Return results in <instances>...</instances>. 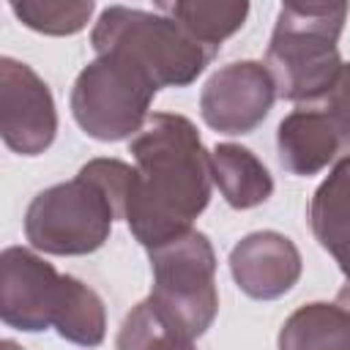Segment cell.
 <instances>
[{
	"mask_svg": "<svg viewBox=\"0 0 350 350\" xmlns=\"http://www.w3.org/2000/svg\"><path fill=\"white\" fill-rule=\"evenodd\" d=\"M131 153L137 170L129 180L123 216L134 235L153 249L183 235L208 205L211 159L180 115H153L131 142Z\"/></svg>",
	"mask_w": 350,
	"mask_h": 350,
	"instance_id": "obj_1",
	"label": "cell"
},
{
	"mask_svg": "<svg viewBox=\"0 0 350 350\" xmlns=\"http://www.w3.org/2000/svg\"><path fill=\"white\" fill-rule=\"evenodd\" d=\"M3 320L25 331L55 323L66 339L79 345H98L104 336L101 301L22 249L3 254Z\"/></svg>",
	"mask_w": 350,
	"mask_h": 350,
	"instance_id": "obj_2",
	"label": "cell"
},
{
	"mask_svg": "<svg viewBox=\"0 0 350 350\" xmlns=\"http://www.w3.org/2000/svg\"><path fill=\"white\" fill-rule=\"evenodd\" d=\"M347 5H298L287 3L279 11L268 66L284 98L312 101L323 96L339 77L336 36Z\"/></svg>",
	"mask_w": 350,
	"mask_h": 350,
	"instance_id": "obj_3",
	"label": "cell"
},
{
	"mask_svg": "<svg viewBox=\"0 0 350 350\" xmlns=\"http://www.w3.org/2000/svg\"><path fill=\"white\" fill-rule=\"evenodd\" d=\"M98 55H123L145 71V77L161 85H186L208 63L213 52L200 41L180 33L175 22L129 8H107L93 33Z\"/></svg>",
	"mask_w": 350,
	"mask_h": 350,
	"instance_id": "obj_4",
	"label": "cell"
},
{
	"mask_svg": "<svg viewBox=\"0 0 350 350\" xmlns=\"http://www.w3.org/2000/svg\"><path fill=\"white\" fill-rule=\"evenodd\" d=\"M156 284L150 309L159 320L183 339L200 336L216 312L213 252L205 235L183 232L150 249Z\"/></svg>",
	"mask_w": 350,
	"mask_h": 350,
	"instance_id": "obj_5",
	"label": "cell"
},
{
	"mask_svg": "<svg viewBox=\"0 0 350 350\" xmlns=\"http://www.w3.org/2000/svg\"><path fill=\"white\" fill-rule=\"evenodd\" d=\"M118 216L109 194L79 172L77 180L41 191L27 208V238L55 254H82L104 243L109 221Z\"/></svg>",
	"mask_w": 350,
	"mask_h": 350,
	"instance_id": "obj_6",
	"label": "cell"
},
{
	"mask_svg": "<svg viewBox=\"0 0 350 350\" xmlns=\"http://www.w3.org/2000/svg\"><path fill=\"white\" fill-rule=\"evenodd\" d=\"M159 88L123 55H101L74 88V118L98 139H120L139 129L148 101Z\"/></svg>",
	"mask_w": 350,
	"mask_h": 350,
	"instance_id": "obj_7",
	"label": "cell"
},
{
	"mask_svg": "<svg viewBox=\"0 0 350 350\" xmlns=\"http://www.w3.org/2000/svg\"><path fill=\"white\" fill-rule=\"evenodd\" d=\"M342 150H350V66H342L323 96L298 107L279 126V156L295 175L317 172Z\"/></svg>",
	"mask_w": 350,
	"mask_h": 350,
	"instance_id": "obj_8",
	"label": "cell"
},
{
	"mask_svg": "<svg viewBox=\"0 0 350 350\" xmlns=\"http://www.w3.org/2000/svg\"><path fill=\"white\" fill-rule=\"evenodd\" d=\"M273 101V82L257 63H232L202 93V118L227 134L254 129Z\"/></svg>",
	"mask_w": 350,
	"mask_h": 350,
	"instance_id": "obj_9",
	"label": "cell"
},
{
	"mask_svg": "<svg viewBox=\"0 0 350 350\" xmlns=\"http://www.w3.org/2000/svg\"><path fill=\"white\" fill-rule=\"evenodd\" d=\"M3 88H8L22 101V112L3 118L5 142L27 156L44 150L55 134V112L46 85L27 66L3 60Z\"/></svg>",
	"mask_w": 350,
	"mask_h": 350,
	"instance_id": "obj_10",
	"label": "cell"
},
{
	"mask_svg": "<svg viewBox=\"0 0 350 350\" xmlns=\"http://www.w3.org/2000/svg\"><path fill=\"white\" fill-rule=\"evenodd\" d=\"M232 273L238 287L254 298H273L293 287L298 276V252L276 232L249 235L232 252Z\"/></svg>",
	"mask_w": 350,
	"mask_h": 350,
	"instance_id": "obj_11",
	"label": "cell"
},
{
	"mask_svg": "<svg viewBox=\"0 0 350 350\" xmlns=\"http://www.w3.org/2000/svg\"><path fill=\"white\" fill-rule=\"evenodd\" d=\"M312 227L320 246L336 257L350 279V159H345L317 189L312 202Z\"/></svg>",
	"mask_w": 350,
	"mask_h": 350,
	"instance_id": "obj_12",
	"label": "cell"
},
{
	"mask_svg": "<svg viewBox=\"0 0 350 350\" xmlns=\"http://www.w3.org/2000/svg\"><path fill=\"white\" fill-rule=\"evenodd\" d=\"M282 350H350V309L312 304L298 309L279 336Z\"/></svg>",
	"mask_w": 350,
	"mask_h": 350,
	"instance_id": "obj_13",
	"label": "cell"
},
{
	"mask_svg": "<svg viewBox=\"0 0 350 350\" xmlns=\"http://www.w3.org/2000/svg\"><path fill=\"white\" fill-rule=\"evenodd\" d=\"M213 167H216V178L227 194V202L235 208H249L257 205L262 200H268L271 194V178H243L246 172L257 170L260 164L254 161V156L243 148L235 145H219L213 150Z\"/></svg>",
	"mask_w": 350,
	"mask_h": 350,
	"instance_id": "obj_14",
	"label": "cell"
},
{
	"mask_svg": "<svg viewBox=\"0 0 350 350\" xmlns=\"http://www.w3.org/2000/svg\"><path fill=\"white\" fill-rule=\"evenodd\" d=\"M118 350H191L189 339L170 331L150 304H139L123 323Z\"/></svg>",
	"mask_w": 350,
	"mask_h": 350,
	"instance_id": "obj_15",
	"label": "cell"
},
{
	"mask_svg": "<svg viewBox=\"0 0 350 350\" xmlns=\"http://www.w3.org/2000/svg\"><path fill=\"white\" fill-rule=\"evenodd\" d=\"M22 19H25V25H30V27H36V30H46V33H74V30H79L82 25H85V16H68V14H82V11H88V8H93L90 3L85 5H30V3H25V5H19V3H14L11 5Z\"/></svg>",
	"mask_w": 350,
	"mask_h": 350,
	"instance_id": "obj_16",
	"label": "cell"
}]
</instances>
